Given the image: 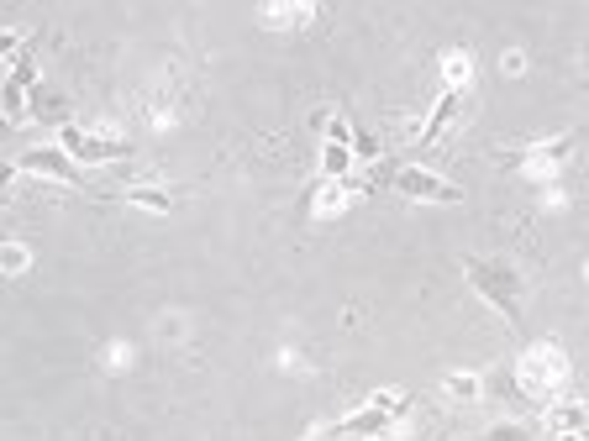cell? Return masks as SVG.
I'll return each instance as SVG.
<instances>
[{
	"label": "cell",
	"instance_id": "obj_1",
	"mask_svg": "<svg viewBox=\"0 0 589 441\" xmlns=\"http://www.w3.org/2000/svg\"><path fill=\"white\" fill-rule=\"evenodd\" d=\"M563 384H568V352L558 342H532L516 357V368L505 373V394H516L521 405H547Z\"/></svg>",
	"mask_w": 589,
	"mask_h": 441
},
{
	"label": "cell",
	"instance_id": "obj_13",
	"mask_svg": "<svg viewBox=\"0 0 589 441\" xmlns=\"http://www.w3.org/2000/svg\"><path fill=\"white\" fill-rule=\"evenodd\" d=\"M132 363H137L132 342H106V347H100V368H106V373H127Z\"/></svg>",
	"mask_w": 589,
	"mask_h": 441
},
{
	"label": "cell",
	"instance_id": "obj_5",
	"mask_svg": "<svg viewBox=\"0 0 589 441\" xmlns=\"http://www.w3.org/2000/svg\"><path fill=\"white\" fill-rule=\"evenodd\" d=\"M58 147L74 158V163H121V158H132L137 147L132 142H121V137H100V132H85V126H64L58 132Z\"/></svg>",
	"mask_w": 589,
	"mask_h": 441
},
{
	"label": "cell",
	"instance_id": "obj_15",
	"mask_svg": "<svg viewBox=\"0 0 589 441\" xmlns=\"http://www.w3.org/2000/svg\"><path fill=\"white\" fill-rule=\"evenodd\" d=\"M442 394L448 399H474L479 394V373H448L442 378Z\"/></svg>",
	"mask_w": 589,
	"mask_h": 441
},
{
	"label": "cell",
	"instance_id": "obj_4",
	"mask_svg": "<svg viewBox=\"0 0 589 441\" xmlns=\"http://www.w3.org/2000/svg\"><path fill=\"white\" fill-rule=\"evenodd\" d=\"M390 189L405 200H426V205H458L463 200V189H453L442 174H432V168H421V163L390 168Z\"/></svg>",
	"mask_w": 589,
	"mask_h": 441
},
{
	"label": "cell",
	"instance_id": "obj_2",
	"mask_svg": "<svg viewBox=\"0 0 589 441\" xmlns=\"http://www.w3.org/2000/svg\"><path fill=\"white\" fill-rule=\"evenodd\" d=\"M463 279H469L484 300H490L505 321H521V305H526V279L511 268V263H500V258H469L463 263Z\"/></svg>",
	"mask_w": 589,
	"mask_h": 441
},
{
	"label": "cell",
	"instance_id": "obj_12",
	"mask_svg": "<svg viewBox=\"0 0 589 441\" xmlns=\"http://www.w3.org/2000/svg\"><path fill=\"white\" fill-rule=\"evenodd\" d=\"M348 205V184L342 179H327L316 189V200H311V216H337V210Z\"/></svg>",
	"mask_w": 589,
	"mask_h": 441
},
{
	"label": "cell",
	"instance_id": "obj_19",
	"mask_svg": "<svg viewBox=\"0 0 589 441\" xmlns=\"http://www.w3.org/2000/svg\"><path fill=\"white\" fill-rule=\"evenodd\" d=\"M37 116H64V100L48 95V90H37Z\"/></svg>",
	"mask_w": 589,
	"mask_h": 441
},
{
	"label": "cell",
	"instance_id": "obj_7",
	"mask_svg": "<svg viewBox=\"0 0 589 441\" xmlns=\"http://www.w3.org/2000/svg\"><path fill=\"white\" fill-rule=\"evenodd\" d=\"M568 147H574V137H568V132L553 137V142H532V147H521V153L511 158V168H521V174H553Z\"/></svg>",
	"mask_w": 589,
	"mask_h": 441
},
{
	"label": "cell",
	"instance_id": "obj_18",
	"mask_svg": "<svg viewBox=\"0 0 589 441\" xmlns=\"http://www.w3.org/2000/svg\"><path fill=\"white\" fill-rule=\"evenodd\" d=\"M263 21H311V6H263Z\"/></svg>",
	"mask_w": 589,
	"mask_h": 441
},
{
	"label": "cell",
	"instance_id": "obj_11",
	"mask_svg": "<svg viewBox=\"0 0 589 441\" xmlns=\"http://www.w3.org/2000/svg\"><path fill=\"white\" fill-rule=\"evenodd\" d=\"M442 74H448V90H463V84L474 79V53L448 48V53H442Z\"/></svg>",
	"mask_w": 589,
	"mask_h": 441
},
{
	"label": "cell",
	"instance_id": "obj_20",
	"mask_svg": "<svg viewBox=\"0 0 589 441\" xmlns=\"http://www.w3.org/2000/svg\"><path fill=\"white\" fill-rule=\"evenodd\" d=\"M500 69H505V74H526V58H521V53H505Z\"/></svg>",
	"mask_w": 589,
	"mask_h": 441
},
{
	"label": "cell",
	"instance_id": "obj_6",
	"mask_svg": "<svg viewBox=\"0 0 589 441\" xmlns=\"http://www.w3.org/2000/svg\"><path fill=\"white\" fill-rule=\"evenodd\" d=\"M11 174H43V179H58V184H85L79 163L64 153V147H27V153L11 163Z\"/></svg>",
	"mask_w": 589,
	"mask_h": 441
},
{
	"label": "cell",
	"instance_id": "obj_22",
	"mask_svg": "<svg viewBox=\"0 0 589 441\" xmlns=\"http://www.w3.org/2000/svg\"><path fill=\"white\" fill-rule=\"evenodd\" d=\"M579 441H589V436H579Z\"/></svg>",
	"mask_w": 589,
	"mask_h": 441
},
{
	"label": "cell",
	"instance_id": "obj_8",
	"mask_svg": "<svg viewBox=\"0 0 589 441\" xmlns=\"http://www.w3.org/2000/svg\"><path fill=\"white\" fill-rule=\"evenodd\" d=\"M463 111V90H442V100H437V111H432V121L421 126V132L411 137V153H426V147H432L442 132H448L453 126V116Z\"/></svg>",
	"mask_w": 589,
	"mask_h": 441
},
{
	"label": "cell",
	"instance_id": "obj_3",
	"mask_svg": "<svg viewBox=\"0 0 589 441\" xmlns=\"http://www.w3.org/2000/svg\"><path fill=\"white\" fill-rule=\"evenodd\" d=\"M400 415H405V394H374L358 415H348V420H337V426H327L316 441H374V436L390 431Z\"/></svg>",
	"mask_w": 589,
	"mask_h": 441
},
{
	"label": "cell",
	"instance_id": "obj_9",
	"mask_svg": "<svg viewBox=\"0 0 589 441\" xmlns=\"http://www.w3.org/2000/svg\"><path fill=\"white\" fill-rule=\"evenodd\" d=\"M547 431L553 436H579V431H589V410L584 405H553L547 410Z\"/></svg>",
	"mask_w": 589,
	"mask_h": 441
},
{
	"label": "cell",
	"instance_id": "obj_10",
	"mask_svg": "<svg viewBox=\"0 0 589 441\" xmlns=\"http://www.w3.org/2000/svg\"><path fill=\"white\" fill-rule=\"evenodd\" d=\"M121 200L148 205V210H158V216H169V210H174V195H169V189H158V184H127V189H121Z\"/></svg>",
	"mask_w": 589,
	"mask_h": 441
},
{
	"label": "cell",
	"instance_id": "obj_14",
	"mask_svg": "<svg viewBox=\"0 0 589 441\" xmlns=\"http://www.w3.org/2000/svg\"><path fill=\"white\" fill-rule=\"evenodd\" d=\"M353 163V142H327L321 147V168H327V179H342Z\"/></svg>",
	"mask_w": 589,
	"mask_h": 441
},
{
	"label": "cell",
	"instance_id": "obj_16",
	"mask_svg": "<svg viewBox=\"0 0 589 441\" xmlns=\"http://www.w3.org/2000/svg\"><path fill=\"white\" fill-rule=\"evenodd\" d=\"M484 441H532V426L526 420H500V426L484 431Z\"/></svg>",
	"mask_w": 589,
	"mask_h": 441
},
{
	"label": "cell",
	"instance_id": "obj_17",
	"mask_svg": "<svg viewBox=\"0 0 589 441\" xmlns=\"http://www.w3.org/2000/svg\"><path fill=\"white\" fill-rule=\"evenodd\" d=\"M0 263H6V279H22V273H27V263H32V252H27L22 242H11V247H6V258H0Z\"/></svg>",
	"mask_w": 589,
	"mask_h": 441
},
{
	"label": "cell",
	"instance_id": "obj_21",
	"mask_svg": "<svg viewBox=\"0 0 589 441\" xmlns=\"http://www.w3.org/2000/svg\"><path fill=\"white\" fill-rule=\"evenodd\" d=\"M584 284H589V263H584Z\"/></svg>",
	"mask_w": 589,
	"mask_h": 441
}]
</instances>
